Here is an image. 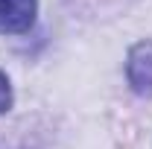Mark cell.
<instances>
[{
	"mask_svg": "<svg viewBox=\"0 0 152 149\" xmlns=\"http://www.w3.org/2000/svg\"><path fill=\"white\" fill-rule=\"evenodd\" d=\"M9 108H12V85H9L6 73H0V114Z\"/></svg>",
	"mask_w": 152,
	"mask_h": 149,
	"instance_id": "obj_3",
	"label": "cell"
},
{
	"mask_svg": "<svg viewBox=\"0 0 152 149\" xmlns=\"http://www.w3.org/2000/svg\"><path fill=\"white\" fill-rule=\"evenodd\" d=\"M126 76L137 96L152 99V41L132 44V50L126 56Z\"/></svg>",
	"mask_w": 152,
	"mask_h": 149,
	"instance_id": "obj_1",
	"label": "cell"
},
{
	"mask_svg": "<svg viewBox=\"0 0 152 149\" xmlns=\"http://www.w3.org/2000/svg\"><path fill=\"white\" fill-rule=\"evenodd\" d=\"M38 15V0H0V32L23 35L32 29Z\"/></svg>",
	"mask_w": 152,
	"mask_h": 149,
	"instance_id": "obj_2",
	"label": "cell"
}]
</instances>
